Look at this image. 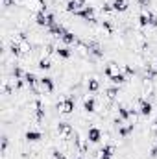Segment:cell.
Listing matches in <instances>:
<instances>
[{
	"mask_svg": "<svg viewBox=\"0 0 157 159\" xmlns=\"http://www.w3.org/2000/svg\"><path fill=\"white\" fill-rule=\"evenodd\" d=\"M35 20H37L39 26H46V28H50V26L56 24L54 15H52V13H46V11H39V13L35 15Z\"/></svg>",
	"mask_w": 157,
	"mask_h": 159,
	"instance_id": "6da1fadb",
	"label": "cell"
},
{
	"mask_svg": "<svg viewBox=\"0 0 157 159\" xmlns=\"http://www.w3.org/2000/svg\"><path fill=\"white\" fill-rule=\"evenodd\" d=\"M74 15H78V17H81V19H85V20H91V22H94V9H92L91 6H85L83 9L76 11Z\"/></svg>",
	"mask_w": 157,
	"mask_h": 159,
	"instance_id": "7a4b0ae2",
	"label": "cell"
},
{
	"mask_svg": "<svg viewBox=\"0 0 157 159\" xmlns=\"http://www.w3.org/2000/svg\"><path fill=\"white\" fill-rule=\"evenodd\" d=\"M39 89L43 93H52L54 91V81H52V78H48V76L39 78Z\"/></svg>",
	"mask_w": 157,
	"mask_h": 159,
	"instance_id": "3957f363",
	"label": "cell"
},
{
	"mask_svg": "<svg viewBox=\"0 0 157 159\" xmlns=\"http://www.w3.org/2000/svg\"><path fill=\"white\" fill-rule=\"evenodd\" d=\"M83 7H85V0H69V4H67V11H70V13H76Z\"/></svg>",
	"mask_w": 157,
	"mask_h": 159,
	"instance_id": "277c9868",
	"label": "cell"
},
{
	"mask_svg": "<svg viewBox=\"0 0 157 159\" xmlns=\"http://www.w3.org/2000/svg\"><path fill=\"white\" fill-rule=\"evenodd\" d=\"M48 32H50L52 35H56V37H63V35L67 34V28H65L63 24H57V22H56L54 26H50V28H48Z\"/></svg>",
	"mask_w": 157,
	"mask_h": 159,
	"instance_id": "5b68a950",
	"label": "cell"
},
{
	"mask_svg": "<svg viewBox=\"0 0 157 159\" xmlns=\"http://www.w3.org/2000/svg\"><path fill=\"white\" fill-rule=\"evenodd\" d=\"M59 109L63 111V113H72V109H74V100L69 96V98H65L63 102H59Z\"/></svg>",
	"mask_w": 157,
	"mask_h": 159,
	"instance_id": "8992f818",
	"label": "cell"
},
{
	"mask_svg": "<svg viewBox=\"0 0 157 159\" xmlns=\"http://www.w3.org/2000/svg\"><path fill=\"white\" fill-rule=\"evenodd\" d=\"M87 139H89L91 143H98V141L102 139V131H100L98 128H89V131H87Z\"/></svg>",
	"mask_w": 157,
	"mask_h": 159,
	"instance_id": "52a82bcc",
	"label": "cell"
},
{
	"mask_svg": "<svg viewBox=\"0 0 157 159\" xmlns=\"http://www.w3.org/2000/svg\"><path fill=\"white\" fill-rule=\"evenodd\" d=\"M26 4H28V7H32V9H37V13H39V11H46L44 0H26Z\"/></svg>",
	"mask_w": 157,
	"mask_h": 159,
	"instance_id": "ba28073f",
	"label": "cell"
},
{
	"mask_svg": "<svg viewBox=\"0 0 157 159\" xmlns=\"http://www.w3.org/2000/svg\"><path fill=\"white\" fill-rule=\"evenodd\" d=\"M113 150H115V148H113L111 144H105V146L98 152V159H111L113 157Z\"/></svg>",
	"mask_w": 157,
	"mask_h": 159,
	"instance_id": "9c48e42d",
	"label": "cell"
},
{
	"mask_svg": "<svg viewBox=\"0 0 157 159\" xmlns=\"http://www.w3.org/2000/svg\"><path fill=\"white\" fill-rule=\"evenodd\" d=\"M57 131H59V135L69 137V135L72 133V126H70V124H67V122H59V124H57Z\"/></svg>",
	"mask_w": 157,
	"mask_h": 159,
	"instance_id": "30bf717a",
	"label": "cell"
},
{
	"mask_svg": "<svg viewBox=\"0 0 157 159\" xmlns=\"http://www.w3.org/2000/svg\"><path fill=\"white\" fill-rule=\"evenodd\" d=\"M150 113H152V104H150L148 100H142V102H141V115L148 117Z\"/></svg>",
	"mask_w": 157,
	"mask_h": 159,
	"instance_id": "8fae6325",
	"label": "cell"
},
{
	"mask_svg": "<svg viewBox=\"0 0 157 159\" xmlns=\"http://www.w3.org/2000/svg\"><path fill=\"white\" fill-rule=\"evenodd\" d=\"M113 9L115 11H126L128 9V2L126 0H115L113 2Z\"/></svg>",
	"mask_w": 157,
	"mask_h": 159,
	"instance_id": "7c38bea8",
	"label": "cell"
},
{
	"mask_svg": "<svg viewBox=\"0 0 157 159\" xmlns=\"http://www.w3.org/2000/svg\"><path fill=\"white\" fill-rule=\"evenodd\" d=\"M39 139H41V133H39V131H34V129L26 131V141H30V143H35V141H39Z\"/></svg>",
	"mask_w": 157,
	"mask_h": 159,
	"instance_id": "4fadbf2b",
	"label": "cell"
},
{
	"mask_svg": "<svg viewBox=\"0 0 157 159\" xmlns=\"http://www.w3.org/2000/svg\"><path fill=\"white\" fill-rule=\"evenodd\" d=\"M35 117H37V120L44 119V109H43V104H41L39 100L35 102Z\"/></svg>",
	"mask_w": 157,
	"mask_h": 159,
	"instance_id": "5bb4252c",
	"label": "cell"
},
{
	"mask_svg": "<svg viewBox=\"0 0 157 159\" xmlns=\"http://www.w3.org/2000/svg\"><path fill=\"white\" fill-rule=\"evenodd\" d=\"M89 50H91V52H92L94 56H98V57H102V56H104L102 48H100V46H98L96 43H91V44H89Z\"/></svg>",
	"mask_w": 157,
	"mask_h": 159,
	"instance_id": "9a60e30c",
	"label": "cell"
},
{
	"mask_svg": "<svg viewBox=\"0 0 157 159\" xmlns=\"http://www.w3.org/2000/svg\"><path fill=\"white\" fill-rule=\"evenodd\" d=\"M94 106H96L94 98H87V100H85V111H87V113H92V111H94Z\"/></svg>",
	"mask_w": 157,
	"mask_h": 159,
	"instance_id": "2e32d148",
	"label": "cell"
},
{
	"mask_svg": "<svg viewBox=\"0 0 157 159\" xmlns=\"http://www.w3.org/2000/svg\"><path fill=\"white\" fill-rule=\"evenodd\" d=\"M61 39H63V43H67V44H72V43H76V35L72 32H67Z\"/></svg>",
	"mask_w": 157,
	"mask_h": 159,
	"instance_id": "e0dca14e",
	"label": "cell"
},
{
	"mask_svg": "<svg viewBox=\"0 0 157 159\" xmlns=\"http://www.w3.org/2000/svg\"><path fill=\"white\" fill-rule=\"evenodd\" d=\"M56 52H57V56H61V57H65V59H69V57L72 56V52H70L69 48H57Z\"/></svg>",
	"mask_w": 157,
	"mask_h": 159,
	"instance_id": "ac0fdd59",
	"label": "cell"
},
{
	"mask_svg": "<svg viewBox=\"0 0 157 159\" xmlns=\"http://www.w3.org/2000/svg\"><path fill=\"white\" fill-rule=\"evenodd\" d=\"M111 81H113V83H124V81H126V76L120 74V72H117V74L111 76Z\"/></svg>",
	"mask_w": 157,
	"mask_h": 159,
	"instance_id": "d6986e66",
	"label": "cell"
},
{
	"mask_svg": "<svg viewBox=\"0 0 157 159\" xmlns=\"http://www.w3.org/2000/svg\"><path fill=\"white\" fill-rule=\"evenodd\" d=\"M139 22H141V26H150V13L148 15H141Z\"/></svg>",
	"mask_w": 157,
	"mask_h": 159,
	"instance_id": "ffe728a7",
	"label": "cell"
},
{
	"mask_svg": "<svg viewBox=\"0 0 157 159\" xmlns=\"http://www.w3.org/2000/svg\"><path fill=\"white\" fill-rule=\"evenodd\" d=\"M98 87H100V85H98V80H89V91H91V93H96Z\"/></svg>",
	"mask_w": 157,
	"mask_h": 159,
	"instance_id": "44dd1931",
	"label": "cell"
},
{
	"mask_svg": "<svg viewBox=\"0 0 157 159\" xmlns=\"http://www.w3.org/2000/svg\"><path fill=\"white\" fill-rule=\"evenodd\" d=\"M50 67H52V65H50V59H48V57H46V59H41V61H39V69H43V70H48Z\"/></svg>",
	"mask_w": 157,
	"mask_h": 159,
	"instance_id": "7402d4cb",
	"label": "cell"
},
{
	"mask_svg": "<svg viewBox=\"0 0 157 159\" xmlns=\"http://www.w3.org/2000/svg\"><path fill=\"white\" fill-rule=\"evenodd\" d=\"M118 115H120V119H122V120H126L128 117H129V109H126V107H120V109H118Z\"/></svg>",
	"mask_w": 157,
	"mask_h": 159,
	"instance_id": "603a6c76",
	"label": "cell"
},
{
	"mask_svg": "<svg viewBox=\"0 0 157 159\" xmlns=\"http://www.w3.org/2000/svg\"><path fill=\"white\" fill-rule=\"evenodd\" d=\"M131 129H133V124H129V126H124V128H120V135H122V137H126V135H128Z\"/></svg>",
	"mask_w": 157,
	"mask_h": 159,
	"instance_id": "cb8c5ba5",
	"label": "cell"
},
{
	"mask_svg": "<svg viewBox=\"0 0 157 159\" xmlns=\"http://www.w3.org/2000/svg\"><path fill=\"white\" fill-rule=\"evenodd\" d=\"M117 94H118V89H117V87H111V89H107V96H109V98H115Z\"/></svg>",
	"mask_w": 157,
	"mask_h": 159,
	"instance_id": "d4e9b609",
	"label": "cell"
},
{
	"mask_svg": "<svg viewBox=\"0 0 157 159\" xmlns=\"http://www.w3.org/2000/svg\"><path fill=\"white\" fill-rule=\"evenodd\" d=\"M150 26H157V17L150 13Z\"/></svg>",
	"mask_w": 157,
	"mask_h": 159,
	"instance_id": "484cf974",
	"label": "cell"
},
{
	"mask_svg": "<svg viewBox=\"0 0 157 159\" xmlns=\"http://www.w3.org/2000/svg\"><path fill=\"white\" fill-rule=\"evenodd\" d=\"M137 2H139L141 7H148V6H150V0H137Z\"/></svg>",
	"mask_w": 157,
	"mask_h": 159,
	"instance_id": "4316f807",
	"label": "cell"
},
{
	"mask_svg": "<svg viewBox=\"0 0 157 159\" xmlns=\"http://www.w3.org/2000/svg\"><path fill=\"white\" fill-rule=\"evenodd\" d=\"M126 74H129V76H131V74H135V69H133V67H129V65H126Z\"/></svg>",
	"mask_w": 157,
	"mask_h": 159,
	"instance_id": "83f0119b",
	"label": "cell"
},
{
	"mask_svg": "<svg viewBox=\"0 0 157 159\" xmlns=\"http://www.w3.org/2000/svg\"><path fill=\"white\" fill-rule=\"evenodd\" d=\"M7 148V137H2V152H6Z\"/></svg>",
	"mask_w": 157,
	"mask_h": 159,
	"instance_id": "f1b7e54d",
	"label": "cell"
},
{
	"mask_svg": "<svg viewBox=\"0 0 157 159\" xmlns=\"http://www.w3.org/2000/svg\"><path fill=\"white\" fill-rule=\"evenodd\" d=\"M54 157H56V159H65V156H63V154H59V152H54Z\"/></svg>",
	"mask_w": 157,
	"mask_h": 159,
	"instance_id": "f546056e",
	"label": "cell"
},
{
	"mask_svg": "<svg viewBox=\"0 0 157 159\" xmlns=\"http://www.w3.org/2000/svg\"><path fill=\"white\" fill-rule=\"evenodd\" d=\"M13 2H15V0H4V6H11Z\"/></svg>",
	"mask_w": 157,
	"mask_h": 159,
	"instance_id": "4dcf8cb0",
	"label": "cell"
},
{
	"mask_svg": "<svg viewBox=\"0 0 157 159\" xmlns=\"http://www.w3.org/2000/svg\"><path fill=\"white\" fill-rule=\"evenodd\" d=\"M154 131H157V120H155V124H154Z\"/></svg>",
	"mask_w": 157,
	"mask_h": 159,
	"instance_id": "1f68e13d",
	"label": "cell"
},
{
	"mask_svg": "<svg viewBox=\"0 0 157 159\" xmlns=\"http://www.w3.org/2000/svg\"><path fill=\"white\" fill-rule=\"evenodd\" d=\"M79 159H81V157H79Z\"/></svg>",
	"mask_w": 157,
	"mask_h": 159,
	"instance_id": "d6a6232c",
	"label": "cell"
}]
</instances>
